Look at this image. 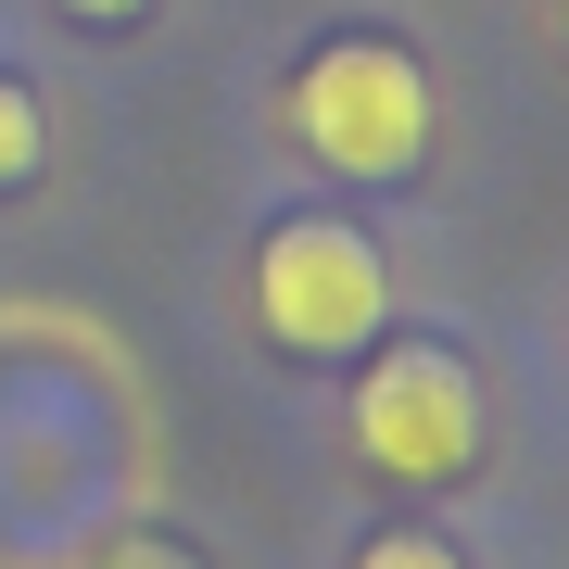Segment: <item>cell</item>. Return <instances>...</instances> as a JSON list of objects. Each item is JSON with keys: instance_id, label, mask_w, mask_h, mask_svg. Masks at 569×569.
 Returning <instances> with one entry per match:
<instances>
[{"instance_id": "obj_8", "label": "cell", "mask_w": 569, "mask_h": 569, "mask_svg": "<svg viewBox=\"0 0 569 569\" xmlns=\"http://www.w3.org/2000/svg\"><path fill=\"white\" fill-rule=\"evenodd\" d=\"M557 26H569V0H557Z\"/></svg>"}, {"instance_id": "obj_7", "label": "cell", "mask_w": 569, "mask_h": 569, "mask_svg": "<svg viewBox=\"0 0 569 569\" xmlns=\"http://www.w3.org/2000/svg\"><path fill=\"white\" fill-rule=\"evenodd\" d=\"M63 13H89V26H114V13H152V0H63Z\"/></svg>"}, {"instance_id": "obj_5", "label": "cell", "mask_w": 569, "mask_h": 569, "mask_svg": "<svg viewBox=\"0 0 569 569\" xmlns=\"http://www.w3.org/2000/svg\"><path fill=\"white\" fill-rule=\"evenodd\" d=\"M355 569H468V557L443 545V531H380V545H367Z\"/></svg>"}, {"instance_id": "obj_1", "label": "cell", "mask_w": 569, "mask_h": 569, "mask_svg": "<svg viewBox=\"0 0 569 569\" xmlns=\"http://www.w3.org/2000/svg\"><path fill=\"white\" fill-rule=\"evenodd\" d=\"M279 114L305 140V164H329V178H406L430 152V63L406 39H317L291 63Z\"/></svg>"}, {"instance_id": "obj_3", "label": "cell", "mask_w": 569, "mask_h": 569, "mask_svg": "<svg viewBox=\"0 0 569 569\" xmlns=\"http://www.w3.org/2000/svg\"><path fill=\"white\" fill-rule=\"evenodd\" d=\"M355 456L380 481H468L481 468V380L468 355L430 329V342H380L355 380Z\"/></svg>"}, {"instance_id": "obj_6", "label": "cell", "mask_w": 569, "mask_h": 569, "mask_svg": "<svg viewBox=\"0 0 569 569\" xmlns=\"http://www.w3.org/2000/svg\"><path fill=\"white\" fill-rule=\"evenodd\" d=\"M89 569H203V557H190V545H164V531H114Z\"/></svg>"}, {"instance_id": "obj_2", "label": "cell", "mask_w": 569, "mask_h": 569, "mask_svg": "<svg viewBox=\"0 0 569 569\" xmlns=\"http://www.w3.org/2000/svg\"><path fill=\"white\" fill-rule=\"evenodd\" d=\"M380 317H392V266H380L367 228H342V216L266 228V253H253V329H266L291 367L367 355V342H380Z\"/></svg>"}, {"instance_id": "obj_4", "label": "cell", "mask_w": 569, "mask_h": 569, "mask_svg": "<svg viewBox=\"0 0 569 569\" xmlns=\"http://www.w3.org/2000/svg\"><path fill=\"white\" fill-rule=\"evenodd\" d=\"M39 164H51V114H39V89L0 77V190H26Z\"/></svg>"}]
</instances>
